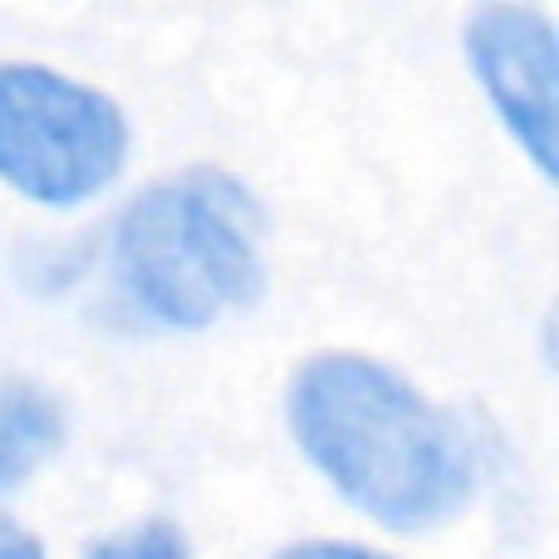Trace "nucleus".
<instances>
[{
	"label": "nucleus",
	"mask_w": 559,
	"mask_h": 559,
	"mask_svg": "<svg viewBox=\"0 0 559 559\" xmlns=\"http://www.w3.org/2000/svg\"><path fill=\"white\" fill-rule=\"evenodd\" d=\"M466 59L521 153L545 177L559 173V39L535 5H476L466 15Z\"/></svg>",
	"instance_id": "nucleus-4"
},
{
	"label": "nucleus",
	"mask_w": 559,
	"mask_h": 559,
	"mask_svg": "<svg viewBox=\"0 0 559 559\" xmlns=\"http://www.w3.org/2000/svg\"><path fill=\"white\" fill-rule=\"evenodd\" d=\"M88 559H187V540L173 521L153 515V521H138V525H128V531L98 540L94 550H88Z\"/></svg>",
	"instance_id": "nucleus-6"
},
{
	"label": "nucleus",
	"mask_w": 559,
	"mask_h": 559,
	"mask_svg": "<svg viewBox=\"0 0 559 559\" xmlns=\"http://www.w3.org/2000/svg\"><path fill=\"white\" fill-rule=\"evenodd\" d=\"M64 437V407L29 378L0 383V496H10Z\"/></svg>",
	"instance_id": "nucleus-5"
},
{
	"label": "nucleus",
	"mask_w": 559,
	"mask_h": 559,
	"mask_svg": "<svg viewBox=\"0 0 559 559\" xmlns=\"http://www.w3.org/2000/svg\"><path fill=\"white\" fill-rule=\"evenodd\" d=\"M265 212L236 173L192 163L118 212L114 280L167 329H206L265 289Z\"/></svg>",
	"instance_id": "nucleus-2"
},
{
	"label": "nucleus",
	"mask_w": 559,
	"mask_h": 559,
	"mask_svg": "<svg viewBox=\"0 0 559 559\" xmlns=\"http://www.w3.org/2000/svg\"><path fill=\"white\" fill-rule=\"evenodd\" d=\"M0 559H45V545L15 521H0Z\"/></svg>",
	"instance_id": "nucleus-8"
},
{
	"label": "nucleus",
	"mask_w": 559,
	"mask_h": 559,
	"mask_svg": "<svg viewBox=\"0 0 559 559\" xmlns=\"http://www.w3.org/2000/svg\"><path fill=\"white\" fill-rule=\"evenodd\" d=\"M128 157V118L104 88L29 59H0V182L39 206L98 197Z\"/></svg>",
	"instance_id": "nucleus-3"
},
{
	"label": "nucleus",
	"mask_w": 559,
	"mask_h": 559,
	"mask_svg": "<svg viewBox=\"0 0 559 559\" xmlns=\"http://www.w3.org/2000/svg\"><path fill=\"white\" fill-rule=\"evenodd\" d=\"M285 413L314 472L388 531H437L481 491L472 423L373 354L329 348L305 358Z\"/></svg>",
	"instance_id": "nucleus-1"
},
{
	"label": "nucleus",
	"mask_w": 559,
	"mask_h": 559,
	"mask_svg": "<svg viewBox=\"0 0 559 559\" xmlns=\"http://www.w3.org/2000/svg\"><path fill=\"white\" fill-rule=\"evenodd\" d=\"M275 559H393V555L368 550V545H354V540H299V545H285Z\"/></svg>",
	"instance_id": "nucleus-7"
}]
</instances>
